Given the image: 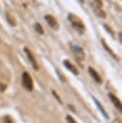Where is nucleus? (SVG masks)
<instances>
[{
    "label": "nucleus",
    "mask_w": 122,
    "mask_h": 123,
    "mask_svg": "<svg viewBox=\"0 0 122 123\" xmlns=\"http://www.w3.org/2000/svg\"><path fill=\"white\" fill-rule=\"evenodd\" d=\"M109 97H110V101L112 102V104L114 105V107H115L119 111H122V104H121L120 100L118 99V97H116V96H115L114 94H112L111 92L109 93Z\"/></svg>",
    "instance_id": "obj_6"
},
{
    "label": "nucleus",
    "mask_w": 122,
    "mask_h": 123,
    "mask_svg": "<svg viewBox=\"0 0 122 123\" xmlns=\"http://www.w3.org/2000/svg\"><path fill=\"white\" fill-rule=\"evenodd\" d=\"M101 42H102V44H103V47L106 49V51H107V52H109V54H110V55L114 60H116V61L118 62V61H119V58H118V57L116 56V54L111 50V48H110V47L106 43V41H105L104 39H102V40H101Z\"/></svg>",
    "instance_id": "obj_10"
},
{
    "label": "nucleus",
    "mask_w": 122,
    "mask_h": 123,
    "mask_svg": "<svg viewBox=\"0 0 122 123\" xmlns=\"http://www.w3.org/2000/svg\"><path fill=\"white\" fill-rule=\"evenodd\" d=\"M94 2L96 3V6H98V7H100V8L103 6V3H102L101 0H94Z\"/></svg>",
    "instance_id": "obj_18"
},
{
    "label": "nucleus",
    "mask_w": 122,
    "mask_h": 123,
    "mask_svg": "<svg viewBox=\"0 0 122 123\" xmlns=\"http://www.w3.org/2000/svg\"><path fill=\"white\" fill-rule=\"evenodd\" d=\"M24 52L26 53V55H27V57H28L30 62L32 63L34 69H35V70H37V69H38V65H37V61H36V58H35V56L33 55L32 51H31L28 47H24Z\"/></svg>",
    "instance_id": "obj_4"
},
{
    "label": "nucleus",
    "mask_w": 122,
    "mask_h": 123,
    "mask_svg": "<svg viewBox=\"0 0 122 123\" xmlns=\"http://www.w3.org/2000/svg\"><path fill=\"white\" fill-rule=\"evenodd\" d=\"M11 15H12V14L7 13V20L9 21V23H10L12 26H15V20H14Z\"/></svg>",
    "instance_id": "obj_13"
},
{
    "label": "nucleus",
    "mask_w": 122,
    "mask_h": 123,
    "mask_svg": "<svg viewBox=\"0 0 122 123\" xmlns=\"http://www.w3.org/2000/svg\"><path fill=\"white\" fill-rule=\"evenodd\" d=\"M35 30H36V32L37 33H38V34H40V35H42L43 34V28H42V26L39 24V23H35Z\"/></svg>",
    "instance_id": "obj_12"
},
{
    "label": "nucleus",
    "mask_w": 122,
    "mask_h": 123,
    "mask_svg": "<svg viewBox=\"0 0 122 123\" xmlns=\"http://www.w3.org/2000/svg\"><path fill=\"white\" fill-rule=\"evenodd\" d=\"M112 123H122V122H121V120H120V119H115Z\"/></svg>",
    "instance_id": "obj_19"
},
{
    "label": "nucleus",
    "mask_w": 122,
    "mask_h": 123,
    "mask_svg": "<svg viewBox=\"0 0 122 123\" xmlns=\"http://www.w3.org/2000/svg\"><path fill=\"white\" fill-rule=\"evenodd\" d=\"M70 48L72 49L75 57L78 59V60H81L83 61L85 59V53H84V50L82 47H80L79 45H74V44H70Z\"/></svg>",
    "instance_id": "obj_3"
},
{
    "label": "nucleus",
    "mask_w": 122,
    "mask_h": 123,
    "mask_svg": "<svg viewBox=\"0 0 122 123\" xmlns=\"http://www.w3.org/2000/svg\"><path fill=\"white\" fill-rule=\"evenodd\" d=\"M21 82H22L23 87H24L26 90H28V91H32V90H33V87H34L33 80H32L30 74H29L27 71H24V72L22 73Z\"/></svg>",
    "instance_id": "obj_2"
},
{
    "label": "nucleus",
    "mask_w": 122,
    "mask_h": 123,
    "mask_svg": "<svg viewBox=\"0 0 122 123\" xmlns=\"http://www.w3.org/2000/svg\"><path fill=\"white\" fill-rule=\"evenodd\" d=\"M93 11H94V12H95V14L97 16H99V17H106V13L103 12V10L100 7L94 6L93 7Z\"/></svg>",
    "instance_id": "obj_11"
},
{
    "label": "nucleus",
    "mask_w": 122,
    "mask_h": 123,
    "mask_svg": "<svg viewBox=\"0 0 122 123\" xmlns=\"http://www.w3.org/2000/svg\"><path fill=\"white\" fill-rule=\"evenodd\" d=\"M104 28L106 29V31H107L108 33H110V35L112 37H115V36H114V32H113V31H111L110 27H109L107 24H105V25H104Z\"/></svg>",
    "instance_id": "obj_14"
},
{
    "label": "nucleus",
    "mask_w": 122,
    "mask_h": 123,
    "mask_svg": "<svg viewBox=\"0 0 122 123\" xmlns=\"http://www.w3.org/2000/svg\"><path fill=\"white\" fill-rule=\"evenodd\" d=\"M65 119H66L67 123H77V122L75 121V119H74L71 115H67V116L65 117Z\"/></svg>",
    "instance_id": "obj_15"
},
{
    "label": "nucleus",
    "mask_w": 122,
    "mask_h": 123,
    "mask_svg": "<svg viewBox=\"0 0 122 123\" xmlns=\"http://www.w3.org/2000/svg\"><path fill=\"white\" fill-rule=\"evenodd\" d=\"M52 94H53V95H54V96L56 97L57 101H58V102H59L60 104H61V103H62V102H61V97H60V96L58 95V93H57V92H56L55 90H52Z\"/></svg>",
    "instance_id": "obj_16"
},
{
    "label": "nucleus",
    "mask_w": 122,
    "mask_h": 123,
    "mask_svg": "<svg viewBox=\"0 0 122 123\" xmlns=\"http://www.w3.org/2000/svg\"><path fill=\"white\" fill-rule=\"evenodd\" d=\"M92 99H93V101L95 102V105L97 106V108H98V110L100 111V112H101V114L106 118V119H109V115H108V113H107V111H106V110L104 109V107L102 106V104L95 98V97H92Z\"/></svg>",
    "instance_id": "obj_9"
},
{
    "label": "nucleus",
    "mask_w": 122,
    "mask_h": 123,
    "mask_svg": "<svg viewBox=\"0 0 122 123\" xmlns=\"http://www.w3.org/2000/svg\"><path fill=\"white\" fill-rule=\"evenodd\" d=\"M67 19L69 20L70 24L72 25V27L79 33L83 34L85 31V26L84 24V22L82 21V19L80 17H78L77 15H75L74 13H68L67 15Z\"/></svg>",
    "instance_id": "obj_1"
},
{
    "label": "nucleus",
    "mask_w": 122,
    "mask_h": 123,
    "mask_svg": "<svg viewBox=\"0 0 122 123\" xmlns=\"http://www.w3.org/2000/svg\"><path fill=\"white\" fill-rule=\"evenodd\" d=\"M3 121H4V123H12V121L11 117H9V116H5Z\"/></svg>",
    "instance_id": "obj_17"
},
{
    "label": "nucleus",
    "mask_w": 122,
    "mask_h": 123,
    "mask_svg": "<svg viewBox=\"0 0 122 123\" xmlns=\"http://www.w3.org/2000/svg\"><path fill=\"white\" fill-rule=\"evenodd\" d=\"M63 64H64V66L70 71V72H72L74 75H78L79 74V71H78V69L76 68V66L72 63V62H70V61H67V60H65L64 62H63Z\"/></svg>",
    "instance_id": "obj_8"
},
{
    "label": "nucleus",
    "mask_w": 122,
    "mask_h": 123,
    "mask_svg": "<svg viewBox=\"0 0 122 123\" xmlns=\"http://www.w3.org/2000/svg\"><path fill=\"white\" fill-rule=\"evenodd\" d=\"M88 73H89V75L93 78V80H94L96 83H98V84H101V83H102V78H101V76L99 75V73H98L93 67H91V66L88 67Z\"/></svg>",
    "instance_id": "obj_7"
},
{
    "label": "nucleus",
    "mask_w": 122,
    "mask_h": 123,
    "mask_svg": "<svg viewBox=\"0 0 122 123\" xmlns=\"http://www.w3.org/2000/svg\"><path fill=\"white\" fill-rule=\"evenodd\" d=\"M44 19L46 20L47 24H48L52 29H54V30H58V29H59L58 21H57V19H56L53 15H51V14H46V15L44 16Z\"/></svg>",
    "instance_id": "obj_5"
}]
</instances>
